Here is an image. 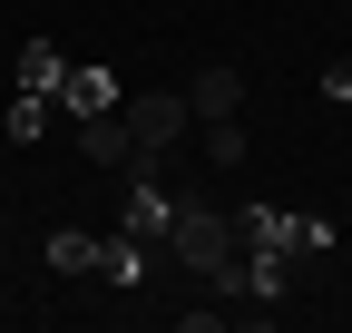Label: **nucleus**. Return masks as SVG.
Segmentation results:
<instances>
[{
  "instance_id": "1",
  "label": "nucleus",
  "mask_w": 352,
  "mask_h": 333,
  "mask_svg": "<svg viewBox=\"0 0 352 333\" xmlns=\"http://www.w3.org/2000/svg\"><path fill=\"white\" fill-rule=\"evenodd\" d=\"M166 245H176L196 275H226V265H235V216H215V206H176Z\"/></svg>"
},
{
  "instance_id": "2",
  "label": "nucleus",
  "mask_w": 352,
  "mask_h": 333,
  "mask_svg": "<svg viewBox=\"0 0 352 333\" xmlns=\"http://www.w3.org/2000/svg\"><path fill=\"white\" fill-rule=\"evenodd\" d=\"M186 98H176V89H147V98H127V147H138V157H166L176 138H186Z\"/></svg>"
},
{
  "instance_id": "3",
  "label": "nucleus",
  "mask_w": 352,
  "mask_h": 333,
  "mask_svg": "<svg viewBox=\"0 0 352 333\" xmlns=\"http://www.w3.org/2000/svg\"><path fill=\"white\" fill-rule=\"evenodd\" d=\"M235 98H245V78H235V69H196V89H186L196 118H235Z\"/></svg>"
},
{
  "instance_id": "4",
  "label": "nucleus",
  "mask_w": 352,
  "mask_h": 333,
  "mask_svg": "<svg viewBox=\"0 0 352 333\" xmlns=\"http://www.w3.org/2000/svg\"><path fill=\"white\" fill-rule=\"evenodd\" d=\"M59 98H69L78 118H108V108H118V78H108V69H78V78H59Z\"/></svg>"
},
{
  "instance_id": "5",
  "label": "nucleus",
  "mask_w": 352,
  "mask_h": 333,
  "mask_svg": "<svg viewBox=\"0 0 352 333\" xmlns=\"http://www.w3.org/2000/svg\"><path fill=\"white\" fill-rule=\"evenodd\" d=\"M59 78H69L59 50H50V39H30V50H20V89H59Z\"/></svg>"
},
{
  "instance_id": "6",
  "label": "nucleus",
  "mask_w": 352,
  "mask_h": 333,
  "mask_svg": "<svg viewBox=\"0 0 352 333\" xmlns=\"http://www.w3.org/2000/svg\"><path fill=\"white\" fill-rule=\"evenodd\" d=\"M206 157H215V166L245 157V128H235V118H206Z\"/></svg>"
},
{
  "instance_id": "7",
  "label": "nucleus",
  "mask_w": 352,
  "mask_h": 333,
  "mask_svg": "<svg viewBox=\"0 0 352 333\" xmlns=\"http://www.w3.org/2000/svg\"><path fill=\"white\" fill-rule=\"evenodd\" d=\"M50 265H59V275H88V265H98V245H88V235H59V245H50Z\"/></svg>"
}]
</instances>
